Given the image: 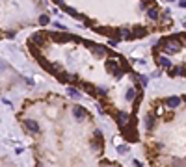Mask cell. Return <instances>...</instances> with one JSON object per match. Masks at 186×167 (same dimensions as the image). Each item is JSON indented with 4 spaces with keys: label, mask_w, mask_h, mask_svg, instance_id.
Wrapping results in <instances>:
<instances>
[{
    "label": "cell",
    "mask_w": 186,
    "mask_h": 167,
    "mask_svg": "<svg viewBox=\"0 0 186 167\" xmlns=\"http://www.w3.org/2000/svg\"><path fill=\"white\" fill-rule=\"evenodd\" d=\"M136 97V89H128V93H127V100H132Z\"/></svg>",
    "instance_id": "15"
},
{
    "label": "cell",
    "mask_w": 186,
    "mask_h": 167,
    "mask_svg": "<svg viewBox=\"0 0 186 167\" xmlns=\"http://www.w3.org/2000/svg\"><path fill=\"white\" fill-rule=\"evenodd\" d=\"M24 125H26V128L30 130V132H34V134H39V125H37V122L36 121H24Z\"/></svg>",
    "instance_id": "6"
},
{
    "label": "cell",
    "mask_w": 186,
    "mask_h": 167,
    "mask_svg": "<svg viewBox=\"0 0 186 167\" xmlns=\"http://www.w3.org/2000/svg\"><path fill=\"white\" fill-rule=\"evenodd\" d=\"M67 91H69V95H71V97H74V98H78V97H80V93H78V91H76V89H74V87H69V89H67Z\"/></svg>",
    "instance_id": "14"
},
{
    "label": "cell",
    "mask_w": 186,
    "mask_h": 167,
    "mask_svg": "<svg viewBox=\"0 0 186 167\" xmlns=\"http://www.w3.org/2000/svg\"><path fill=\"white\" fill-rule=\"evenodd\" d=\"M145 36H147L145 28H134V32H132V37H145Z\"/></svg>",
    "instance_id": "9"
},
{
    "label": "cell",
    "mask_w": 186,
    "mask_h": 167,
    "mask_svg": "<svg viewBox=\"0 0 186 167\" xmlns=\"http://www.w3.org/2000/svg\"><path fill=\"white\" fill-rule=\"evenodd\" d=\"M158 65H160V67H166V69H169V67H171V61H169L168 58H164V56H160V58H158Z\"/></svg>",
    "instance_id": "10"
},
{
    "label": "cell",
    "mask_w": 186,
    "mask_h": 167,
    "mask_svg": "<svg viewBox=\"0 0 186 167\" xmlns=\"http://www.w3.org/2000/svg\"><path fill=\"white\" fill-rule=\"evenodd\" d=\"M117 119H119V125H121V126H125L127 122H128V115H127V113H123V111H119Z\"/></svg>",
    "instance_id": "11"
},
{
    "label": "cell",
    "mask_w": 186,
    "mask_h": 167,
    "mask_svg": "<svg viewBox=\"0 0 186 167\" xmlns=\"http://www.w3.org/2000/svg\"><path fill=\"white\" fill-rule=\"evenodd\" d=\"M177 74H184V69H182V67H175V69L169 71V76H177Z\"/></svg>",
    "instance_id": "13"
},
{
    "label": "cell",
    "mask_w": 186,
    "mask_h": 167,
    "mask_svg": "<svg viewBox=\"0 0 186 167\" xmlns=\"http://www.w3.org/2000/svg\"><path fill=\"white\" fill-rule=\"evenodd\" d=\"M145 126H147V130H151L153 126H155V117L149 115V113H147V117H145Z\"/></svg>",
    "instance_id": "12"
},
{
    "label": "cell",
    "mask_w": 186,
    "mask_h": 167,
    "mask_svg": "<svg viewBox=\"0 0 186 167\" xmlns=\"http://www.w3.org/2000/svg\"><path fill=\"white\" fill-rule=\"evenodd\" d=\"M91 50H93V54L97 56V58H102L104 54H108L110 50H108L106 47H101V45H91Z\"/></svg>",
    "instance_id": "4"
},
{
    "label": "cell",
    "mask_w": 186,
    "mask_h": 167,
    "mask_svg": "<svg viewBox=\"0 0 186 167\" xmlns=\"http://www.w3.org/2000/svg\"><path fill=\"white\" fill-rule=\"evenodd\" d=\"M182 100H184V102H186V95H184V97H182Z\"/></svg>",
    "instance_id": "20"
},
{
    "label": "cell",
    "mask_w": 186,
    "mask_h": 167,
    "mask_svg": "<svg viewBox=\"0 0 186 167\" xmlns=\"http://www.w3.org/2000/svg\"><path fill=\"white\" fill-rule=\"evenodd\" d=\"M73 115H74V119H76V121H84V119L87 117V111H86L82 106H74V110H73Z\"/></svg>",
    "instance_id": "3"
},
{
    "label": "cell",
    "mask_w": 186,
    "mask_h": 167,
    "mask_svg": "<svg viewBox=\"0 0 186 167\" xmlns=\"http://www.w3.org/2000/svg\"><path fill=\"white\" fill-rule=\"evenodd\" d=\"M43 41H45L43 33H36V36H32V37H30V43H32V45H41Z\"/></svg>",
    "instance_id": "7"
},
{
    "label": "cell",
    "mask_w": 186,
    "mask_h": 167,
    "mask_svg": "<svg viewBox=\"0 0 186 167\" xmlns=\"http://www.w3.org/2000/svg\"><path fill=\"white\" fill-rule=\"evenodd\" d=\"M104 67H106V71L110 73V74H114V76H121L123 74V71L119 69V61H115V60H110V61H106L104 63Z\"/></svg>",
    "instance_id": "1"
},
{
    "label": "cell",
    "mask_w": 186,
    "mask_h": 167,
    "mask_svg": "<svg viewBox=\"0 0 186 167\" xmlns=\"http://www.w3.org/2000/svg\"><path fill=\"white\" fill-rule=\"evenodd\" d=\"M39 22H41V24H49V22H50V19H49L47 15H41V19H39Z\"/></svg>",
    "instance_id": "16"
},
{
    "label": "cell",
    "mask_w": 186,
    "mask_h": 167,
    "mask_svg": "<svg viewBox=\"0 0 186 167\" xmlns=\"http://www.w3.org/2000/svg\"><path fill=\"white\" fill-rule=\"evenodd\" d=\"M147 17L151 20H156L158 19V9L156 8H147Z\"/></svg>",
    "instance_id": "8"
},
{
    "label": "cell",
    "mask_w": 186,
    "mask_h": 167,
    "mask_svg": "<svg viewBox=\"0 0 186 167\" xmlns=\"http://www.w3.org/2000/svg\"><path fill=\"white\" fill-rule=\"evenodd\" d=\"M117 150L121 152V154H125V152L128 150V147H127V145H121V147H117Z\"/></svg>",
    "instance_id": "17"
},
{
    "label": "cell",
    "mask_w": 186,
    "mask_h": 167,
    "mask_svg": "<svg viewBox=\"0 0 186 167\" xmlns=\"http://www.w3.org/2000/svg\"><path fill=\"white\" fill-rule=\"evenodd\" d=\"M179 6H181V8H186V2H184V0H181V2H179Z\"/></svg>",
    "instance_id": "19"
},
{
    "label": "cell",
    "mask_w": 186,
    "mask_h": 167,
    "mask_svg": "<svg viewBox=\"0 0 186 167\" xmlns=\"http://www.w3.org/2000/svg\"><path fill=\"white\" fill-rule=\"evenodd\" d=\"M54 28H58V30H65L63 24H60V22H54Z\"/></svg>",
    "instance_id": "18"
},
{
    "label": "cell",
    "mask_w": 186,
    "mask_h": 167,
    "mask_svg": "<svg viewBox=\"0 0 186 167\" xmlns=\"http://www.w3.org/2000/svg\"><path fill=\"white\" fill-rule=\"evenodd\" d=\"M52 39L58 41V43H67V41H71L74 37L69 36V33H65V32H52Z\"/></svg>",
    "instance_id": "2"
},
{
    "label": "cell",
    "mask_w": 186,
    "mask_h": 167,
    "mask_svg": "<svg viewBox=\"0 0 186 167\" xmlns=\"http://www.w3.org/2000/svg\"><path fill=\"white\" fill-rule=\"evenodd\" d=\"M164 104H166L168 108H179V104H181V98H179V97H168Z\"/></svg>",
    "instance_id": "5"
}]
</instances>
